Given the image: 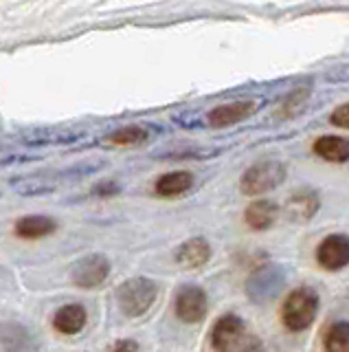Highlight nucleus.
<instances>
[{"label":"nucleus","instance_id":"obj_1","mask_svg":"<svg viewBox=\"0 0 349 352\" xmlns=\"http://www.w3.org/2000/svg\"><path fill=\"white\" fill-rule=\"evenodd\" d=\"M319 293L312 286H299L281 304V324L290 333H305L319 315Z\"/></svg>","mask_w":349,"mask_h":352},{"label":"nucleus","instance_id":"obj_2","mask_svg":"<svg viewBox=\"0 0 349 352\" xmlns=\"http://www.w3.org/2000/svg\"><path fill=\"white\" fill-rule=\"evenodd\" d=\"M117 306L128 319L143 317L152 306L158 300V284L149 278H130L125 282L119 284V289L115 293Z\"/></svg>","mask_w":349,"mask_h":352},{"label":"nucleus","instance_id":"obj_3","mask_svg":"<svg viewBox=\"0 0 349 352\" xmlns=\"http://www.w3.org/2000/svg\"><path fill=\"white\" fill-rule=\"evenodd\" d=\"M286 174L288 170L281 161L268 159V161L253 163L242 174V179H239V192L248 198H259L272 190H277L286 181Z\"/></svg>","mask_w":349,"mask_h":352},{"label":"nucleus","instance_id":"obj_4","mask_svg":"<svg viewBox=\"0 0 349 352\" xmlns=\"http://www.w3.org/2000/svg\"><path fill=\"white\" fill-rule=\"evenodd\" d=\"M283 286H286V271L279 264H259L246 278L244 291L253 304H268L279 295Z\"/></svg>","mask_w":349,"mask_h":352},{"label":"nucleus","instance_id":"obj_5","mask_svg":"<svg viewBox=\"0 0 349 352\" xmlns=\"http://www.w3.org/2000/svg\"><path fill=\"white\" fill-rule=\"evenodd\" d=\"M110 269L112 264L104 253H91V256L80 258L71 267V282L84 291L99 289L110 278Z\"/></svg>","mask_w":349,"mask_h":352},{"label":"nucleus","instance_id":"obj_6","mask_svg":"<svg viewBox=\"0 0 349 352\" xmlns=\"http://www.w3.org/2000/svg\"><path fill=\"white\" fill-rule=\"evenodd\" d=\"M173 313L182 324H200L209 313V297L198 284H182L173 295Z\"/></svg>","mask_w":349,"mask_h":352},{"label":"nucleus","instance_id":"obj_7","mask_svg":"<svg viewBox=\"0 0 349 352\" xmlns=\"http://www.w3.org/2000/svg\"><path fill=\"white\" fill-rule=\"evenodd\" d=\"M244 335H246L244 319L235 313H226L215 319L209 333V341L213 352H235L239 344L244 341Z\"/></svg>","mask_w":349,"mask_h":352},{"label":"nucleus","instance_id":"obj_8","mask_svg":"<svg viewBox=\"0 0 349 352\" xmlns=\"http://www.w3.org/2000/svg\"><path fill=\"white\" fill-rule=\"evenodd\" d=\"M316 264L323 271H343L349 267V236L347 234H330L316 247Z\"/></svg>","mask_w":349,"mask_h":352},{"label":"nucleus","instance_id":"obj_9","mask_svg":"<svg viewBox=\"0 0 349 352\" xmlns=\"http://www.w3.org/2000/svg\"><path fill=\"white\" fill-rule=\"evenodd\" d=\"M0 348L3 352H42L40 339L29 326L7 319L0 324Z\"/></svg>","mask_w":349,"mask_h":352},{"label":"nucleus","instance_id":"obj_10","mask_svg":"<svg viewBox=\"0 0 349 352\" xmlns=\"http://www.w3.org/2000/svg\"><path fill=\"white\" fill-rule=\"evenodd\" d=\"M321 209V196L312 187H301L292 192L286 201V214L294 223H308Z\"/></svg>","mask_w":349,"mask_h":352},{"label":"nucleus","instance_id":"obj_11","mask_svg":"<svg viewBox=\"0 0 349 352\" xmlns=\"http://www.w3.org/2000/svg\"><path fill=\"white\" fill-rule=\"evenodd\" d=\"M211 256H213L211 242L202 236L184 240L182 245L173 249V260H176L182 269H200L211 260Z\"/></svg>","mask_w":349,"mask_h":352},{"label":"nucleus","instance_id":"obj_12","mask_svg":"<svg viewBox=\"0 0 349 352\" xmlns=\"http://www.w3.org/2000/svg\"><path fill=\"white\" fill-rule=\"evenodd\" d=\"M86 324H88V311H86V306L80 302L64 304L58 308L56 315H53V328L64 337L80 335L86 328Z\"/></svg>","mask_w":349,"mask_h":352},{"label":"nucleus","instance_id":"obj_13","mask_svg":"<svg viewBox=\"0 0 349 352\" xmlns=\"http://www.w3.org/2000/svg\"><path fill=\"white\" fill-rule=\"evenodd\" d=\"M58 231V220L47 214H29L18 218L14 223V234L23 240H40L49 238Z\"/></svg>","mask_w":349,"mask_h":352},{"label":"nucleus","instance_id":"obj_14","mask_svg":"<svg viewBox=\"0 0 349 352\" xmlns=\"http://www.w3.org/2000/svg\"><path fill=\"white\" fill-rule=\"evenodd\" d=\"M255 110H257L255 102H233V104L215 106L209 113V117H206V121H209L211 128H228L248 119Z\"/></svg>","mask_w":349,"mask_h":352},{"label":"nucleus","instance_id":"obj_15","mask_svg":"<svg viewBox=\"0 0 349 352\" xmlns=\"http://www.w3.org/2000/svg\"><path fill=\"white\" fill-rule=\"evenodd\" d=\"M277 216H279V207L272 201H268V198H255L244 209V223L253 231H268L277 223Z\"/></svg>","mask_w":349,"mask_h":352},{"label":"nucleus","instance_id":"obj_16","mask_svg":"<svg viewBox=\"0 0 349 352\" xmlns=\"http://www.w3.org/2000/svg\"><path fill=\"white\" fill-rule=\"evenodd\" d=\"M193 187V174L187 170H173L156 179L154 183V194L160 198H176L187 194Z\"/></svg>","mask_w":349,"mask_h":352},{"label":"nucleus","instance_id":"obj_17","mask_svg":"<svg viewBox=\"0 0 349 352\" xmlns=\"http://www.w3.org/2000/svg\"><path fill=\"white\" fill-rule=\"evenodd\" d=\"M314 154L327 163H347L349 161V139L336 135H323L314 141Z\"/></svg>","mask_w":349,"mask_h":352},{"label":"nucleus","instance_id":"obj_18","mask_svg":"<svg viewBox=\"0 0 349 352\" xmlns=\"http://www.w3.org/2000/svg\"><path fill=\"white\" fill-rule=\"evenodd\" d=\"M149 139V132L143 126H123L115 132H110L108 137H104V143L112 148H136L143 146Z\"/></svg>","mask_w":349,"mask_h":352},{"label":"nucleus","instance_id":"obj_19","mask_svg":"<svg viewBox=\"0 0 349 352\" xmlns=\"http://www.w3.org/2000/svg\"><path fill=\"white\" fill-rule=\"evenodd\" d=\"M323 352H349V322L338 319L323 335Z\"/></svg>","mask_w":349,"mask_h":352},{"label":"nucleus","instance_id":"obj_20","mask_svg":"<svg viewBox=\"0 0 349 352\" xmlns=\"http://www.w3.org/2000/svg\"><path fill=\"white\" fill-rule=\"evenodd\" d=\"M56 190V185H49V183H38V181H27L23 185H16V192L23 194V196H42V194H51Z\"/></svg>","mask_w":349,"mask_h":352},{"label":"nucleus","instance_id":"obj_21","mask_svg":"<svg viewBox=\"0 0 349 352\" xmlns=\"http://www.w3.org/2000/svg\"><path fill=\"white\" fill-rule=\"evenodd\" d=\"M330 121H332L334 126H338V128L349 130V102L343 104V106H338V108L334 110V113H332Z\"/></svg>","mask_w":349,"mask_h":352},{"label":"nucleus","instance_id":"obj_22","mask_svg":"<svg viewBox=\"0 0 349 352\" xmlns=\"http://www.w3.org/2000/svg\"><path fill=\"white\" fill-rule=\"evenodd\" d=\"M119 192H121V187H119L117 183H112V181H104L99 185H95V190H93V194L99 196V198H112Z\"/></svg>","mask_w":349,"mask_h":352},{"label":"nucleus","instance_id":"obj_23","mask_svg":"<svg viewBox=\"0 0 349 352\" xmlns=\"http://www.w3.org/2000/svg\"><path fill=\"white\" fill-rule=\"evenodd\" d=\"M108 352H141V346L134 339H117Z\"/></svg>","mask_w":349,"mask_h":352},{"label":"nucleus","instance_id":"obj_24","mask_svg":"<svg viewBox=\"0 0 349 352\" xmlns=\"http://www.w3.org/2000/svg\"><path fill=\"white\" fill-rule=\"evenodd\" d=\"M237 352H266V348L261 344V339H250L248 344H244Z\"/></svg>","mask_w":349,"mask_h":352}]
</instances>
